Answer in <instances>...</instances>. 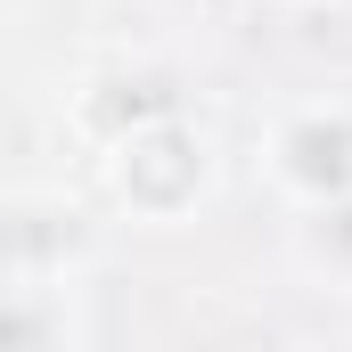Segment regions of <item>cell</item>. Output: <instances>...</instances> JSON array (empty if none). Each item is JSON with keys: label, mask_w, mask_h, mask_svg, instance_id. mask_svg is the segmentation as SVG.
Segmentation results:
<instances>
[{"label": "cell", "mask_w": 352, "mask_h": 352, "mask_svg": "<svg viewBox=\"0 0 352 352\" xmlns=\"http://www.w3.org/2000/svg\"><path fill=\"white\" fill-rule=\"evenodd\" d=\"M344 115H352V98H344Z\"/></svg>", "instance_id": "8992f818"}, {"label": "cell", "mask_w": 352, "mask_h": 352, "mask_svg": "<svg viewBox=\"0 0 352 352\" xmlns=\"http://www.w3.org/2000/svg\"><path fill=\"white\" fill-rule=\"evenodd\" d=\"M303 254L328 278H352V197L328 205V213H303Z\"/></svg>", "instance_id": "3957f363"}, {"label": "cell", "mask_w": 352, "mask_h": 352, "mask_svg": "<svg viewBox=\"0 0 352 352\" xmlns=\"http://www.w3.org/2000/svg\"><path fill=\"white\" fill-rule=\"evenodd\" d=\"M0 344H8V352H25V344H33V320H25L16 303H0Z\"/></svg>", "instance_id": "277c9868"}, {"label": "cell", "mask_w": 352, "mask_h": 352, "mask_svg": "<svg viewBox=\"0 0 352 352\" xmlns=\"http://www.w3.org/2000/svg\"><path fill=\"white\" fill-rule=\"evenodd\" d=\"M263 173L295 213H328L352 197V115L344 98H303L270 123L263 140Z\"/></svg>", "instance_id": "7a4b0ae2"}, {"label": "cell", "mask_w": 352, "mask_h": 352, "mask_svg": "<svg viewBox=\"0 0 352 352\" xmlns=\"http://www.w3.org/2000/svg\"><path fill=\"white\" fill-rule=\"evenodd\" d=\"M213 8H221V0H213Z\"/></svg>", "instance_id": "52a82bcc"}, {"label": "cell", "mask_w": 352, "mask_h": 352, "mask_svg": "<svg viewBox=\"0 0 352 352\" xmlns=\"http://www.w3.org/2000/svg\"><path fill=\"white\" fill-rule=\"evenodd\" d=\"M98 164H107V197H115L131 221L173 230V221H188V213L205 205V188H213V140H205L180 107H164V115L115 131V140L98 148Z\"/></svg>", "instance_id": "6da1fadb"}, {"label": "cell", "mask_w": 352, "mask_h": 352, "mask_svg": "<svg viewBox=\"0 0 352 352\" xmlns=\"http://www.w3.org/2000/svg\"><path fill=\"white\" fill-rule=\"evenodd\" d=\"M278 8H328V0H278Z\"/></svg>", "instance_id": "5b68a950"}]
</instances>
